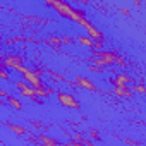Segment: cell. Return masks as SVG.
I'll return each mask as SVG.
<instances>
[{
	"mask_svg": "<svg viewBox=\"0 0 146 146\" xmlns=\"http://www.w3.org/2000/svg\"><path fill=\"white\" fill-rule=\"evenodd\" d=\"M46 5H48V7H53V9L57 11V14H58V16H62V17H67V19L74 21V23H78L81 17H86L83 11H78V9H74V7L70 5V4H67V2H62V0H46Z\"/></svg>",
	"mask_w": 146,
	"mask_h": 146,
	"instance_id": "obj_1",
	"label": "cell"
},
{
	"mask_svg": "<svg viewBox=\"0 0 146 146\" xmlns=\"http://www.w3.org/2000/svg\"><path fill=\"white\" fill-rule=\"evenodd\" d=\"M23 78H24V81L36 91V90H40V88H43L45 86V83L41 81V78L36 74V72L35 70H31V69H28L26 72H24V74H23Z\"/></svg>",
	"mask_w": 146,
	"mask_h": 146,
	"instance_id": "obj_2",
	"label": "cell"
},
{
	"mask_svg": "<svg viewBox=\"0 0 146 146\" xmlns=\"http://www.w3.org/2000/svg\"><path fill=\"white\" fill-rule=\"evenodd\" d=\"M57 100L67 107V108H78L79 110V102L76 100L74 95H70V93H64V91H57Z\"/></svg>",
	"mask_w": 146,
	"mask_h": 146,
	"instance_id": "obj_3",
	"label": "cell"
},
{
	"mask_svg": "<svg viewBox=\"0 0 146 146\" xmlns=\"http://www.w3.org/2000/svg\"><path fill=\"white\" fill-rule=\"evenodd\" d=\"M16 88L19 90V93L23 95V96H28L29 100H35V102H38L40 103V100L36 98V93H35V90L26 83V81H17L16 83Z\"/></svg>",
	"mask_w": 146,
	"mask_h": 146,
	"instance_id": "obj_4",
	"label": "cell"
},
{
	"mask_svg": "<svg viewBox=\"0 0 146 146\" xmlns=\"http://www.w3.org/2000/svg\"><path fill=\"white\" fill-rule=\"evenodd\" d=\"M2 64H4L5 69H14L16 65L24 64V57H21V55H7V57H4Z\"/></svg>",
	"mask_w": 146,
	"mask_h": 146,
	"instance_id": "obj_5",
	"label": "cell"
},
{
	"mask_svg": "<svg viewBox=\"0 0 146 146\" xmlns=\"http://www.w3.org/2000/svg\"><path fill=\"white\" fill-rule=\"evenodd\" d=\"M74 84H78V86H81L83 90H88V91H91V93H98V88H96L95 83H93L91 79H88V78L78 76V78L74 79Z\"/></svg>",
	"mask_w": 146,
	"mask_h": 146,
	"instance_id": "obj_6",
	"label": "cell"
},
{
	"mask_svg": "<svg viewBox=\"0 0 146 146\" xmlns=\"http://www.w3.org/2000/svg\"><path fill=\"white\" fill-rule=\"evenodd\" d=\"M110 83H112L115 88H127L129 83H131V78L125 76V74H120V72H115V76L110 79Z\"/></svg>",
	"mask_w": 146,
	"mask_h": 146,
	"instance_id": "obj_7",
	"label": "cell"
},
{
	"mask_svg": "<svg viewBox=\"0 0 146 146\" xmlns=\"http://www.w3.org/2000/svg\"><path fill=\"white\" fill-rule=\"evenodd\" d=\"M84 29H86V33H88V38H91L93 41H95V40H103V33H102V31H98V29H96L90 21L84 24Z\"/></svg>",
	"mask_w": 146,
	"mask_h": 146,
	"instance_id": "obj_8",
	"label": "cell"
},
{
	"mask_svg": "<svg viewBox=\"0 0 146 146\" xmlns=\"http://www.w3.org/2000/svg\"><path fill=\"white\" fill-rule=\"evenodd\" d=\"M38 141H40L43 146H67V144H58L55 139H52V137H48V136H45V134H38Z\"/></svg>",
	"mask_w": 146,
	"mask_h": 146,
	"instance_id": "obj_9",
	"label": "cell"
},
{
	"mask_svg": "<svg viewBox=\"0 0 146 146\" xmlns=\"http://www.w3.org/2000/svg\"><path fill=\"white\" fill-rule=\"evenodd\" d=\"M113 95L115 96H120V98H131L132 93H131V88H113Z\"/></svg>",
	"mask_w": 146,
	"mask_h": 146,
	"instance_id": "obj_10",
	"label": "cell"
},
{
	"mask_svg": "<svg viewBox=\"0 0 146 146\" xmlns=\"http://www.w3.org/2000/svg\"><path fill=\"white\" fill-rule=\"evenodd\" d=\"M7 127L14 132V134H17V136H24L26 134V129L23 127V125H17V124H12V122H7Z\"/></svg>",
	"mask_w": 146,
	"mask_h": 146,
	"instance_id": "obj_11",
	"label": "cell"
},
{
	"mask_svg": "<svg viewBox=\"0 0 146 146\" xmlns=\"http://www.w3.org/2000/svg\"><path fill=\"white\" fill-rule=\"evenodd\" d=\"M5 100H7V103H9V105H11L14 110H21V108H23V103H21V102L16 98V96H11V95H9Z\"/></svg>",
	"mask_w": 146,
	"mask_h": 146,
	"instance_id": "obj_12",
	"label": "cell"
},
{
	"mask_svg": "<svg viewBox=\"0 0 146 146\" xmlns=\"http://www.w3.org/2000/svg\"><path fill=\"white\" fill-rule=\"evenodd\" d=\"M78 43L83 45V46H88V48H93V40L88 38V36H78Z\"/></svg>",
	"mask_w": 146,
	"mask_h": 146,
	"instance_id": "obj_13",
	"label": "cell"
},
{
	"mask_svg": "<svg viewBox=\"0 0 146 146\" xmlns=\"http://www.w3.org/2000/svg\"><path fill=\"white\" fill-rule=\"evenodd\" d=\"M100 50H105V43H103V40H95L91 52H100Z\"/></svg>",
	"mask_w": 146,
	"mask_h": 146,
	"instance_id": "obj_14",
	"label": "cell"
},
{
	"mask_svg": "<svg viewBox=\"0 0 146 146\" xmlns=\"http://www.w3.org/2000/svg\"><path fill=\"white\" fill-rule=\"evenodd\" d=\"M90 62H91V65H96V67H98V69H102V70L107 67V64H105L102 58H95V57H91V58H90Z\"/></svg>",
	"mask_w": 146,
	"mask_h": 146,
	"instance_id": "obj_15",
	"label": "cell"
},
{
	"mask_svg": "<svg viewBox=\"0 0 146 146\" xmlns=\"http://www.w3.org/2000/svg\"><path fill=\"white\" fill-rule=\"evenodd\" d=\"M9 72H7V69L4 67V64L0 62V79H4V81H9Z\"/></svg>",
	"mask_w": 146,
	"mask_h": 146,
	"instance_id": "obj_16",
	"label": "cell"
},
{
	"mask_svg": "<svg viewBox=\"0 0 146 146\" xmlns=\"http://www.w3.org/2000/svg\"><path fill=\"white\" fill-rule=\"evenodd\" d=\"M132 91H136V93H139V95H144V93H146V90H144L143 83H139V84H134V86H132Z\"/></svg>",
	"mask_w": 146,
	"mask_h": 146,
	"instance_id": "obj_17",
	"label": "cell"
},
{
	"mask_svg": "<svg viewBox=\"0 0 146 146\" xmlns=\"http://www.w3.org/2000/svg\"><path fill=\"white\" fill-rule=\"evenodd\" d=\"M115 64H119L120 67H127V62H125V60L122 58V55H119V53H117V57H115Z\"/></svg>",
	"mask_w": 146,
	"mask_h": 146,
	"instance_id": "obj_18",
	"label": "cell"
},
{
	"mask_svg": "<svg viewBox=\"0 0 146 146\" xmlns=\"http://www.w3.org/2000/svg\"><path fill=\"white\" fill-rule=\"evenodd\" d=\"M46 43H52V45H60V38H53V36H50V38L46 40Z\"/></svg>",
	"mask_w": 146,
	"mask_h": 146,
	"instance_id": "obj_19",
	"label": "cell"
},
{
	"mask_svg": "<svg viewBox=\"0 0 146 146\" xmlns=\"http://www.w3.org/2000/svg\"><path fill=\"white\" fill-rule=\"evenodd\" d=\"M60 43H62V45H69V43H72V40L67 38V36H62V38H60Z\"/></svg>",
	"mask_w": 146,
	"mask_h": 146,
	"instance_id": "obj_20",
	"label": "cell"
},
{
	"mask_svg": "<svg viewBox=\"0 0 146 146\" xmlns=\"http://www.w3.org/2000/svg\"><path fill=\"white\" fill-rule=\"evenodd\" d=\"M90 134H91V137H93V139H100V134H98L95 129H90Z\"/></svg>",
	"mask_w": 146,
	"mask_h": 146,
	"instance_id": "obj_21",
	"label": "cell"
},
{
	"mask_svg": "<svg viewBox=\"0 0 146 146\" xmlns=\"http://www.w3.org/2000/svg\"><path fill=\"white\" fill-rule=\"evenodd\" d=\"M90 70L91 72H102V69H98L96 65H91V64H90Z\"/></svg>",
	"mask_w": 146,
	"mask_h": 146,
	"instance_id": "obj_22",
	"label": "cell"
},
{
	"mask_svg": "<svg viewBox=\"0 0 146 146\" xmlns=\"http://www.w3.org/2000/svg\"><path fill=\"white\" fill-rule=\"evenodd\" d=\"M9 96V93L5 91V90H2V88H0V98H7Z\"/></svg>",
	"mask_w": 146,
	"mask_h": 146,
	"instance_id": "obj_23",
	"label": "cell"
},
{
	"mask_svg": "<svg viewBox=\"0 0 146 146\" xmlns=\"http://www.w3.org/2000/svg\"><path fill=\"white\" fill-rule=\"evenodd\" d=\"M31 124H33V129H40V127H41V122H36V120H35V122H31Z\"/></svg>",
	"mask_w": 146,
	"mask_h": 146,
	"instance_id": "obj_24",
	"label": "cell"
},
{
	"mask_svg": "<svg viewBox=\"0 0 146 146\" xmlns=\"http://www.w3.org/2000/svg\"><path fill=\"white\" fill-rule=\"evenodd\" d=\"M2 60H4V55H2V53H0V62H2Z\"/></svg>",
	"mask_w": 146,
	"mask_h": 146,
	"instance_id": "obj_25",
	"label": "cell"
},
{
	"mask_svg": "<svg viewBox=\"0 0 146 146\" xmlns=\"http://www.w3.org/2000/svg\"><path fill=\"white\" fill-rule=\"evenodd\" d=\"M0 103H4V100H2V98H0Z\"/></svg>",
	"mask_w": 146,
	"mask_h": 146,
	"instance_id": "obj_26",
	"label": "cell"
},
{
	"mask_svg": "<svg viewBox=\"0 0 146 146\" xmlns=\"http://www.w3.org/2000/svg\"><path fill=\"white\" fill-rule=\"evenodd\" d=\"M0 143H2V139H0Z\"/></svg>",
	"mask_w": 146,
	"mask_h": 146,
	"instance_id": "obj_27",
	"label": "cell"
}]
</instances>
